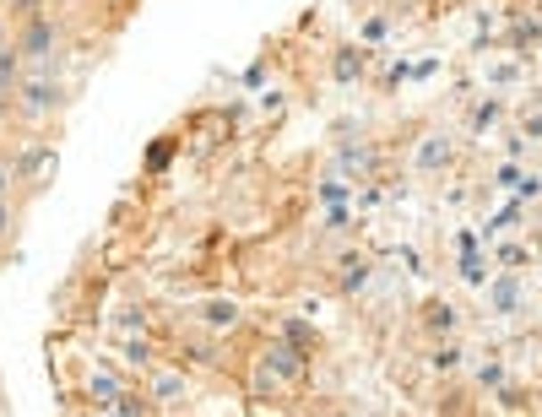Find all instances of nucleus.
Wrapping results in <instances>:
<instances>
[{
    "label": "nucleus",
    "instance_id": "1",
    "mask_svg": "<svg viewBox=\"0 0 542 417\" xmlns=\"http://www.w3.org/2000/svg\"><path fill=\"white\" fill-rule=\"evenodd\" d=\"M60 98H65V93H60V82H54V77H44V71L17 82V109H22L28 119H49V114L60 109Z\"/></svg>",
    "mask_w": 542,
    "mask_h": 417
},
{
    "label": "nucleus",
    "instance_id": "2",
    "mask_svg": "<svg viewBox=\"0 0 542 417\" xmlns=\"http://www.w3.org/2000/svg\"><path fill=\"white\" fill-rule=\"evenodd\" d=\"M17 49H22V60H49L54 54V22L49 17H28V28L17 33Z\"/></svg>",
    "mask_w": 542,
    "mask_h": 417
},
{
    "label": "nucleus",
    "instance_id": "3",
    "mask_svg": "<svg viewBox=\"0 0 542 417\" xmlns=\"http://www.w3.org/2000/svg\"><path fill=\"white\" fill-rule=\"evenodd\" d=\"M304 358H309V353H304V347H293L288 336L266 347V369H277L283 380H299V374H304Z\"/></svg>",
    "mask_w": 542,
    "mask_h": 417
},
{
    "label": "nucleus",
    "instance_id": "4",
    "mask_svg": "<svg viewBox=\"0 0 542 417\" xmlns=\"http://www.w3.org/2000/svg\"><path fill=\"white\" fill-rule=\"evenodd\" d=\"M364 65H369V54L348 44V49H336V54H331V77H336V82H342V87H353V82L364 77Z\"/></svg>",
    "mask_w": 542,
    "mask_h": 417
},
{
    "label": "nucleus",
    "instance_id": "5",
    "mask_svg": "<svg viewBox=\"0 0 542 417\" xmlns=\"http://www.w3.org/2000/svg\"><path fill=\"white\" fill-rule=\"evenodd\" d=\"M450 163V142L445 135H423V147H418V168L423 174H434V168H445Z\"/></svg>",
    "mask_w": 542,
    "mask_h": 417
},
{
    "label": "nucleus",
    "instance_id": "6",
    "mask_svg": "<svg viewBox=\"0 0 542 417\" xmlns=\"http://www.w3.org/2000/svg\"><path fill=\"white\" fill-rule=\"evenodd\" d=\"M201 320H207L212 331H234V325H239V298H212Z\"/></svg>",
    "mask_w": 542,
    "mask_h": 417
},
{
    "label": "nucleus",
    "instance_id": "7",
    "mask_svg": "<svg viewBox=\"0 0 542 417\" xmlns=\"http://www.w3.org/2000/svg\"><path fill=\"white\" fill-rule=\"evenodd\" d=\"M17 82H22V49L6 44L0 49V93H17Z\"/></svg>",
    "mask_w": 542,
    "mask_h": 417
},
{
    "label": "nucleus",
    "instance_id": "8",
    "mask_svg": "<svg viewBox=\"0 0 542 417\" xmlns=\"http://www.w3.org/2000/svg\"><path fill=\"white\" fill-rule=\"evenodd\" d=\"M489 304H494L499 315H515V304H521V288H515V276H499V282L489 288Z\"/></svg>",
    "mask_w": 542,
    "mask_h": 417
},
{
    "label": "nucleus",
    "instance_id": "9",
    "mask_svg": "<svg viewBox=\"0 0 542 417\" xmlns=\"http://www.w3.org/2000/svg\"><path fill=\"white\" fill-rule=\"evenodd\" d=\"M423 325H429L434 336H450V331L461 325V315H456L450 304H429V309H423Z\"/></svg>",
    "mask_w": 542,
    "mask_h": 417
},
{
    "label": "nucleus",
    "instance_id": "10",
    "mask_svg": "<svg viewBox=\"0 0 542 417\" xmlns=\"http://www.w3.org/2000/svg\"><path fill=\"white\" fill-rule=\"evenodd\" d=\"M152 401H158V406H179V401H185V374H158Z\"/></svg>",
    "mask_w": 542,
    "mask_h": 417
},
{
    "label": "nucleus",
    "instance_id": "11",
    "mask_svg": "<svg viewBox=\"0 0 542 417\" xmlns=\"http://www.w3.org/2000/svg\"><path fill=\"white\" fill-rule=\"evenodd\" d=\"M49 163H54V152H49V147H28V152L12 163V174H17V179H28V174H38V168H49Z\"/></svg>",
    "mask_w": 542,
    "mask_h": 417
},
{
    "label": "nucleus",
    "instance_id": "12",
    "mask_svg": "<svg viewBox=\"0 0 542 417\" xmlns=\"http://www.w3.org/2000/svg\"><path fill=\"white\" fill-rule=\"evenodd\" d=\"M119 390H125V385H119V380H114V374H93V385H87V396H93V401H98V406H109V401H114V396H119Z\"/></svg>",
    "mask_w": 542,
    "mask_h": 417
},
{
    "label": "nucleus",
    "instance_id": "13",
    "mask_svg": "<svg viewBox=\"0 0 542 417\" xmlns=\"http://www.w3.org/2000/svg\"><path fill=\"white\" fill-rule=\"evenodd\" d=\"M342 288H348V293L369 288V260H348V266H342Z\"/></svg>",
    "mask_w": 542,
    "mask_h": 417
},
{
    "label": "nucleus",
    "instance_id": "14",
    "mask_svg": "<svg viewBox=\"0 0 542 417\" xmlns=\"http://www.w3.org/2000/svg\"><path fill=\"white\" fill-rule=\"evenodd\" d=\"M429 364H434L439 374H456V369H461V347H450V341H445V347H434Z\"/></svg>",
    "mask_w": 542,
    "mask_h": 417
},
{
    "label": "nucleus",
    "instance_id": "15",
    "mask_svg": "<svg viewBox=\"0 0 542 417\" xmlns=\"http://www.w3.org/2000/svg\"><path fill=\"white\" fill-rule=\"evenodd\" d=\"M168 158H174V135H163V142L147 152V174H163V168H168Z\"/></svg>",
    "mask_w": 542,
    "mask_h": 417
},
{
    "label": "nucleus",
    "instance_id": "16",
    "mask_svg": "<svg viewBox=\"0 0 542 417\" xmlns=\"http://www.w3.org/2000/svg\"><path fill=\"white\" fill-rule=\"evenodd\" d=\"M125 364L147 369V364H152V341H147V336H142V341H130V347H125Z\"/></svg>",
    "mask_w": 542,
    "mask_h": 417
},
{
    "label": "nucleus",
    "instance_id": "17",
    "mask_svg": "<svg viewBox=\"0 0 542 417\" xmlns=\"http://www.w3.org/2000/svg\"><path fill=\"white\" fill-rule=\"evenodd\" d=\"M283 336H288L293 347H304V353L315 347V331H309V325H299V320H288V325H283Z\"/></svg>",
    "mask_w": 542,
    "mask_h": 417
},
{
    "label": "nucleus",
    "instance_id": "18",
    "mask_svg": "<svg viewBox=\"0 0 542 417\" xmlns=\"http://www.w3.org/2000/svg\"><path fill=\"white\" fill-rule=\"evenodd\" d=\"M342 163H348V168H374V152H364V147H348V152H342Z\"/></svg>",
    "mask_w": 542,
    "mask_h": 417
},
{
    "label": "nucleus",
    "instance_id": "19",
    "mask_svg": "<svg viewBox=\"0 0 542 417\" xmlns=\"http://www.w3.org/2000/svg\"><path fill=\"white\" fill-rule=\"evenodd\" d=\"M478 380H483V385H505V364H483Z\"/></svg>",
    "mask_w": 542,
    "mask_h": 417
},
{
    "label": "nucleus",
    "instance_id": "20",
    "mask_svg": "<svg viewBox=\"0 0 542 417\" xmlns=\"http://www.w3.org/2000/svg\"><path fill=\"white\" fill-rule=\"evenodd\" d=\"M119 325H125V331H142L147 315H142V309H119Z\"/></svg>",
    "mask_w": 542,
    "mask_h": 417
},
{
    "label": "nucleus",
    "instance_id": "21",
    "mask_svg": "<svg viewBox=\"0 0 542 417\" xmlns=\"http://www.w3.org/2000/svg\"><path fill=\"white\" fill-rule=\"evenodd\" d=\"M494 119H499V103H494V98H489V103H483V109H478V125H494Z\"/></svg>",
    "mask_w": 542,
    "mask_h": 417
},
{
    "label": "nucleus",
    "instance_id": "22",
    "mask_svg": "<svg viewBox=\"0 0 542 417\" xmlns=\"http://www.w3.org/2000/svg\"><path fill=\"white\" fill-rule=\"evenodd\" d=\"M0 239H12V212H6V195H0Z\"/></svg>",
    "mask_w": 542,
    "mask_h": 417
},
{
    "label": "nucleus",
    "instance_id": "23",
    "mask_svg": "<svg viewBox=\"0 0 542 417\" xmlns=\"http://www.w3.org/2000/svg\"><path fill=\"white\" fill-rule=\"evenodd\" d=\"M12 179H17V174H12V163H6V158H0V195H6V190H12Z\"/></svg>",
    "mask_w": 542,
    "mask_h": 417
},
{
    "label": "nucleus",
    "instance_id": "24",
    "mask_svg": "<svg viewBox=\"0 0 542 417\" xmlns=\"http://www.w3.org/2000/svg\"><path fill=\"white\" fill-rule=\"evenodd\" d=\"M12 109H17V103H12V93H0V125L12 119Z\"/></svg>",
    "mask_w": 542,
    "mask_h": 417
},
{
    "label": "nucleus",
    "instance_id": "25",
    "mask_svg": "<svg viewBox=\"0 0 542 417\" xmlns=\"http://www.w3.org/2000/svg\"><path fill=\"white\" fill-rule=\"evenodd\" d=\"M6 44H12V38H6V22H0V49H6Z\"/></svg>",
    "mask_w": 542,
    "mask_h": 417
}]
</instances>
